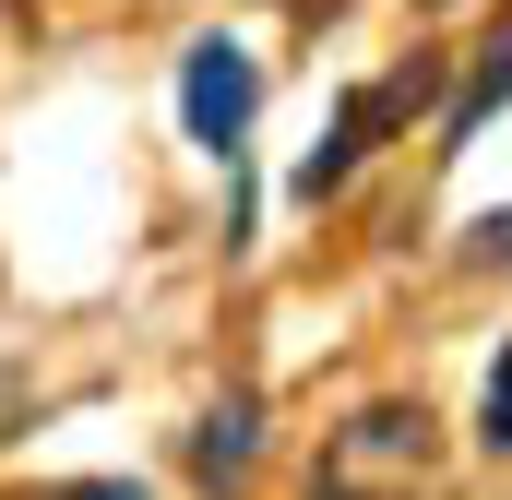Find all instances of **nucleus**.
Wrapping results in <instances>:
<instances>
[{
  "mask_svg": "<svg viewBox=\"0 0 512 500\" xmlns=\"http://www.w3.org/2000/svg\"><path fill=\"white\" fill-rule=\"evenodd\" d=\"M417 108H429V60H417V72H393V84H358V96L334 108V131L298 155V203H334V191L358 179V155H370L393 120H417Z\"/></svg>",
  "mask_w": 512,
  "mask_h": 500,
  "instance_id": "f257e3e1",
  "label": "nucleus"
},
{
  "mask_svg": "<svg viewBox=\"0 0 512 500\" xmlns=\"http://www.w3.org/2000/svg\"><path fill=\"white\" fill-rule=\"evenodd\" d=\"M251 108H262L251 48H239V36H203V48H191V72H179V120H191V143H203V155H239Z\"/></svg>",
  "mask_w": 512,
  "mask_h": 500,
  "instance_id": "f03ea898",
  "label": "nucleus"
},
{
  "mask_svg": "<svg viewBox=\"0 0 512 500\" xmlns=\"http://www.w3.org/2000/svg\"><path fill=\"white\" fill-rule=\"evenodd\" d=\"M417 465H429V405H370L322 453V477H417Z\"/></svg>",
  "mask_w": 512,
  "mask_h": 500,
  "instance_id": "7ed1b4c3",
  "label": "nucleus"
},
{
  "mask_svg": "<svg viewBox=\"0 0 512 500\" xmlns=\"http://www.w3.org/2000/svg\"><path fill=\"white\" fill-rule=\"evenodd\" d=\"M501 96H512V24L489 36V48H477V60H465V84H453V120H441V131H453V143H477Z\"/></svg>",
  "mask_w": 512,
  "mask_h": 500,
  "instance_id": "20e7f679",
  "label": "nucleus"
},
{
  "mask_svg": "<svg viewBox=\"0 0 512 500\" xmlns=\"http://www.w3.org/2000/svg\"><path fill=\"white\" fill-rule=\"evenodd\" d=\"M251 429H262V405L227 393V405L203 417V441H191V477H239V465H251Z\"/></svg>",
  "mask_w": 512,
  "mask_h": 500,
  "instance_id": "39448f33",
  "label": "nucleus"
},
{
  "mask_svg": "<svg viewBox=\"0 0 512 500\" xmlns=\"http://www.w3.org/2000/svg\"><path fill=\"white\" fill-rule=\"evenodd\" d=\"M477 441H489V453H512V358L489 370V405H477Z\"/></svg>",
  "mask_w": 512,
  "mask_h": 500,
  "instance_id": "423d86ee",
  "label": "nucleus"
},
{
  "mask_svg": "<svg viewBox=\"0 0 512 500\" xmlns=\"http://www.w3.org/2000/svg\"><path fill=\"white\" fill-rule=\"evenodd\" d=\"M465 262H477V274H512V203H501V215H477V239H465Z\"/></svg>",
  "mask_w": 512,
  "mask_h": 500,
  "instance_id": "0eeeda50",
  "label": "nucleus"
}]
</instances>
